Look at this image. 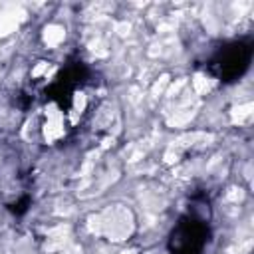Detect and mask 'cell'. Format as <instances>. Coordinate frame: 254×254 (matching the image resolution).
Returning a JSON list of instances; mask_svg holds the SVG:
<instances>
[{
  "label": "cell",
  "mask_w": 254,
  "mask_h": 254,
  "mask_svg": "<svg viewBox=\"0 0 254 254\" xmlns=\"http://www.w3.org/2000/svg\"><path fill=\"white\" fill-rule=\"evenodd\" d=\"M212 208L206 192H194L167 238V254H204L212 232Z\"/></svg>",
  "instance_id": "2"
},
{
  "label": "cell",
  "mask_w": 254,
  "mask_h": 254,
  "mask_svg": "<svg viewBox=\"0 0 254 254\" xmlns=\"http://www.w3.org/2000/svg\"><path fill=\"white\" fill-rule=\"evenodd\" d=\"M254 56V40L252 36L234 38L220 42L216 48H212L206 58L198 64L202 71L220 81V83H234L238 81L250 67Z\"/></svg>",
  "instance_id": "3"
},
{
  "label": "cell",
  "mask_w": 254,
  "mask_h": 254,
  "mask_svg": "<svg viewBox=\"0 0 254 254\" xmlns=\"http://www.w3.org/2000/svg\"><path fill=\"white\" fill-rule=\"evenodd\" d=\"M22 107H36L38 137L56 147L79 133L101 101V81L81 60L36 62L20 89Z\"/></svg>",
  "instance_id": "1"
}]
</instances>
